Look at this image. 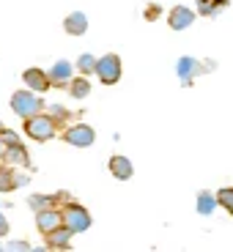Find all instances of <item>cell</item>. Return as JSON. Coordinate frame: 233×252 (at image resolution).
<instances>
[{
	"label": "cell",
	"instance_id": "1",
	"mask_svg": "<svg viewBox=\"0 0 233 252\" xmlns=\"http://www.w3.org/2000/svg\"><path fill=\"white\" fill-rule=\"evenodd\" d=\"M25 134L33 140H38V143H47V140H52L58 134V124L52 121V115H31V118H25Z\"/></svg>",
	"mask_w": 233,
	"mask_h": 252
},
{
	"label": "cell",
	"instance_id": "2",
	"mask_svg": "<svg viewBox=\"0 0 233 252\" xmlns=\"http://www.w3.org/2000/svg\"><path fill=\"white\" fill-rule=\"evenodd\" d=\"M63 225L69 227L71 233H85V230H88L91 227V214H88V208H82L80 203H66V206H63Z\"/></svg>",
	"mask_w": 233,
	"mask_h": 252
},
{
	"label": "cell",
	"instance_id": "3",
	"mask_svg": "<svg viewBox=\"0 0 233 252\" xmlns=\"http://www.w3.org/2000/svg\"><path fill=\"white\" fill-rule=\"evenodd\" d=\"M96 74H99L101 85H115V82L121 80V74H124L121 58H118V55H113V52L101 55L99 61H96Z\"/></svg>",
	"mask_w": 233,
	"mask_h": 252
},
{
	"label": "cell",
	"instance_id": "4",
	"mask_svg": "<svg viewBox=\"0 0 233 252\" xmlns=\"http://www.w3.org/2000/svg\"><path fill=\"white\" fill-rule=\"evenodd\" d=\"M11 110L19 118H31L41 110V99L36 96V91H17L11 96Z\"/></svg>",
	"mask_w": 233,
	"mask_h": 252
},
{
	"label": "cell",
	"instance_id": "5",
	"mask_svg": "<svg viewBox=\"0 0 233 252\" xmlns=\"http://www.w3.org/2000/svg\"><path fill=\"white\" fill-rule=\"evenodd\" d=\"M63 140H66L69 145H74V148H88V145H94L96 132L88 124H74V126H69V129L63 132Z\"/></svg>",
	"mask_w": 233,
	"mask_h": 252
},
{
	"label": "cell",
	"instance_id": "6",
	"mask_svg": "<svg viewBox=\"0 0 233 252\" xmlns=\"http://www.w3.org/2000/svg\"><path fill=\"white\" fill-rule=\"evenodd\" d=\"M206 69L208 63H200L195 58H181L178 61V80H181V85H192V80L198 74H206Z\"/></svg>",
	"mask_w": 233,
	"mask_h": 252
},
{
	"label": "cell",
	"instance_id": "7",
	"mask_svg": "<svg viewBox=\"0 0 233 252\" xmlns=\"http://www.w3.org/2000/svg\"><path fill=\"white\" fill-rule=\"evenodd\" d=\"M192 22H195V11L189 6H173L170 14H167V25H170L173 31H187Z\"/></svg>",
	"mask_w": 233,
	"mask_h": 252
},
{
	"label": "cell",
	"instance_id": "8",
	"mask_svg": "<svg viewBox=\"0 0 233 252\" xmlns=\"http://www.w3.org/2000/svg\"><path fill=\"white\" fill-rule=\"evenodd\" d=\"M36 225H38V230L47 236V233H52L55 227L63 225V214L58 211V208H44V211L36 214Z\"/></svg>",
	"mask_w": 233,
	"mask_h": 252
},
{
	"label": "cell",
	"instance_id": "9",
	"mask_svg": "<svg viewBox=\"0 0 233 252\" xmlns=\"http://www.w3.org/2000/svg\"><path fill=\"white\" fill-rule=\"evenodd\" d=\"M47 74H50V82L55 85V88H63V85H69V82L74 80V71H71L69 61H58Z\"/></svg>",
	"mask_w": 233,
	"mask_h": 252
},
{
	"label": "cell",
	"instance_id": "10",
	"mask_svg": "<svg viewBox=\"0 0 233 252\" xmlns=\"http://www.w3.org/2000/svg\"><path fill=\"white\" fill-rule=\"evenodd\" d=\"M22 80H25V85L31 91H36V94H44L47 88H50V74L41 69H25V74H22Z\"/></svg>",
	"mask_w": 233,
	"mask_h": 252
},
{
	"label": "cell",
	"instance_id": "11",
	"mask_svg": "<svg viewBox=\"0 0 233 252\" xmlns=\"http://www.w3.org/2000/svg\"><path fill=\"white\" fill-rule=\"evenodd\" d=\"M28 181H31L28 176H14L11 164H3V167H0V192H11V189H17V187H25Z\"/></svg>",
	"mask_w": 233,
	"mask_h": 252
},
{
	"label": "cell",
	"instance_id": "12",
	"mask_svg": "<svg viewBox=\"0 0 233 252\" xmlns=\"http://www.w3.org/2000/svg\"><path fill=\"white\" fill-rule=\"evenodd\" d=\"M3 159H6V164H17V167H31V157H28V151H25V148H22L19 143L6 145V151H3Z\"/></svg>",
	"mask_w": 233,
	"mask_h": 252
},
{
	"label": "cell",
	"instance_id": "13",
	"mask_svg": "<svg viewBox=\"0 0 233 252\" xmlns=\"http://www.w3.org/2000/svg\"><path fill=\"white\" fill-rule=\"evenodd\" d=\"M63 28H66L69 36H82V33L88 31V17L82 11H71L69 17L63 19Z\"/></svg>",
	"mask_w": 233,
	"mask_h": 252
},
{
	"label": "cell",
	"instance_id": "14",
	"mask_svg": "<svg viewBox=\"0 0 233 252\" xmlns=\"http://www.w3.org/2000/svg\"><path fill=\"white\" fill-rule=\"evenodd\" d=\"M71 230L66 225H61V227H55L52 233H47V247L50 250H69V239H71Z\"/></svg>",
	"mask_w": 233,
	"mask_h": 252
},
{
	"label": "cell",
	"instance_id": "15",
	"mask_svg": "<svg viewBox=\"0 0 233 252\" xmlns=\"http://www.w3.org/2000/svg\"><path fill=\"white\" fill-rule=\"evenodd\" d=\"M110 173H113L118 181H129V178H132V173H134L132 159H126V157H113V159H110Z\"/></svg>",
	"mask_w": 233,
	"mask_h": 252
},
{
	"label": "cell",
	"instance_id": "16",
	"mask_svg": "<svg viewBox=\"0 0 233 252\" xmlns=\"http://www.w3.org/2000/svg\"><path fill=\"white\" fill-rule=\"evenodd\" d=\"M231 0H198V14L200 17H217L220 11H225Z\"/></svg>",
	"mask_w": 233,
	"mask_h": 252
},
{
	"label": "cell",
	"instance_id": "17",
	"mask_svg": "<svg viewBox=\"0 0 233 252\" xmlns=\"http://www.w3.org/2000/svg\"><path fill=\"white\" fill-rule=\"evenodd\" d=\"M61 197H66V195H63V192L61 195H33L28 203H31V208L38 214V211H44V208H55V203L61 200Z\"/></svg>",
	"mask_w": 233,
	"mask_h": 252
},
{
	"label": "cell",
	"instance_id": "18",
	"mask_svg": "<svg viewBox=\"0 0 233 252\" xmlns=\"http://www.w3.org/2000/svg\"><path fill=\"white\" fill-rule=\"evenodd\" d=\"M217 206H220V203H217V195H211V192H200V195H198V214L200 217H208Z\"/></svg>",
	"mask_w": 233,
	"mask_h": 252
},
{
	"label": "cell",
	"instance_id": "19",
	"mask_svg": "<svg viewBox=\"0 0 233 252\" xmlns=\"http://www.w3.org/2000/svg\"><path fill=\"white\" fill-rule=\"evenodd\" d=\"M69 94L74 96V99H85V96L91 94V82L85 80V74H82V77H74V80L69 82Z\"/></svg>",
	"mask_w": 233,
	"mask_h": 252
},
{
	"label": "cell",
	"instance_id": "20",
	"mask_svg": "<svg viewBox=\"0 0 233 252\" xmlns=\"http://www.w3.org/2000/svg\"><path fill=\"white\" fill-rule=\"evenodd\" d=\"M96 61L99 58H94L91 52H85V55H80V61H77V69H80V74H96Z\"/></svg>",
	"mask_w": 233,
	"mask_h": 252
},
{
	"label": "cell",
	"instance_id": "21",
	"mask_svg": "<svg viewBox=\"0 0 233 252\" xmlns=\"http://www.w3.org/2000/svg\"><path fill=\"white\" fill-rule=\"evenodd\" d=\"M217 203L225 208L228 214H233V189H231V187L220 189V192H217Z\"/></svg>",
	"mask_w": 233,
	"mask_h": 252
},
{
	"label": "cell",
	"instance_id": "22",
	"mask_svg": "<svg viewBox=\"0 0 233 252\" xmlns=\"http://www.w3.org/2000/svg\"><path fill=\"white\" fill-rule=\"evenodd\" d=\"M50 115H52V121H55L58 126H61V124H66V121L71 118V113H69L66 107H61V104H55V107H50Z\"/></svg>",
	"mask_w": 233,
	"mask_h": 252
},
{
	"label": "cell",
	"instance_id": "23",
	"mask_svg": "<svg viewBox=\"0 0 233 252\" xmlns=\"http://www.w3.org/2000/svg\"><path fill=\"white\" fill-rule=\"evenodd\" d=\"M0 137H3V143H6V145H14V143H19V134L14 132V129H3V132H0Z\"/></svg>",
	"mask_w": 233,
	"mask_h": 252
},
{
	"label": "cell",
	"instance_id": "24",
	"mask_svg": "<svg viewBox=\"0 0 233 252\" xmlns=\"http://www.w3.org/2000/svg\"><path fill=\"white\" fill-rule=\"evenodd\" d=\"M6 250H31V244H28V241H11Z\"/></svg>",
	"mask_w": 233,
	"mask_h": 252
},
{
	"label": "cell",
	"instance_id": "25",
	"mask_svg": "<svg viewBox=\"0 0 233 252\" xmlns=\"http://www.w3.org/2000/svg\"><path fill=\"white\" fill-rule=\"evenodd\" d=\"M6 233H8V220L0 214V236H6Z\"/></svg>",
	"mask_w": 233,
	"mask_h": 252
},
{
	"label": "cell",
	"instance_id": "26",
	"mask_svg": "<svg viewBox=\"0 0 233 252\" xmlns=\"http://www.w3.org/2000/svg\"><path fill=\"white\" fill-rule=\"evenodd\" d=\"M157 17H159V8L151 6V11H148V19H157Z\"/></svg>",
	"mask_w": 233,
	"mask_h": 252
},
{
	"label": "cell",
	"instance_id": "27",
	"mask_svg": "<svg viewBox=\"0 0 233 252\" xmlns=\"http://www.w3.org/2000/svg\"><path fill=\"white\" fill-rule=\"evenodd\" d=\"M3 151H6V148H3V145H0V159H3Z\"/></svg>",
	"mask_w": 233,
	"mask_h": 252
},
{
	"label": "cell",
	"instance_id": "28",
	"mask_svg": "<svg viewBox=\"0 0 233 252\" xmlns=\"http://www.w3.org/2000/svg\"><path fill=\"white\" fill-rule=\"evenodd\" d=\"M3 129H6V126H3V121H0V132H3Z\"/></svg>",
	"mask_w": 233,
	"mask_h": 252
}]
</instances>
